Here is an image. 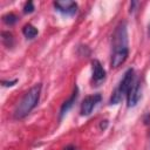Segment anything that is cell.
<instances>
[{
    "label": "cell",
    "mask_w": 150,
    "mask_h": 150,
    "mask_svg": "<svg viewBox=\"0 0 150 150\" xmlns=\"http://www.w3.org/2000/svg\"><path fill=\"white\" fill-rule=\"evenodd\" d=\"M41 88L42 86L40 83L33 86L23 96L22 98L19 101V103L16 104L13 116L15 120H21L25 118L39 103L40 101V95H41Z\"/></svg>",
    "instance_id": "1"
},
{
    "label": "cell",
    "mask_w": 150,
    "mask_h": 150,
    "mask_svg": "<svg viewBox=\"0 0 150 150\" xmlns=\"http://www.w3.org/2000/svg\"><path fill=\"white\" fill-rule=\"evenodd\" d=\"M134 81H135V71H134L132 68H129V69L125 70L123 77L120 81V83L117 84V87L112 91V94L109 98V105L118 104L122 101V98L124 96H127V94H128L129 89L131 88Z\"/></svg>",
    "instance_id": "2"
},
{
    "label": "cell",
    "mask_w": 150,
    "mask_h": 150,
    "mask_svg": "<svg viewBox=\"0 0 150 150\" xmlns=\"http://www.w3.org/2000/svg\"><path fill=\"white\" fill-rule=\"evenodd\" d=\"M120 48H128V32L125 21L121 22L112 35V50Z\"/></svg>",
    "instance_id": "3"
},
{
    "label": "cell",
    "mask_w": 150,
    "mask_h": 150,
    "mask_svg": "<svg viewBox=\"0 0 150 150\" xmlns=\"http://www.w3.org/2000/svg\"><path fill=\"white\" fill-rule=\"evenodd\" d=\"M141 98H142V83L139 80H135L127 94V105L129 108H132L137 105Z\"/></svg>",
    "instance_id": "4"
},
{
    "label": "cell",
    "mask_w": 150,
    "mask_h": 150,
    "mask_svg": "<svg viewBox=\"0 0 150 150\" xmlns=\"http://www.w3.org/2000/svg\"><path fill=\"white\" fill-rule=\"evenodd\" d=\"M102 101L101 94H94V95H88L84 97V100L81 103V115L82 116H88L91 114L94 108Z\"/></svg>",
    "instance_id": "5"
},
{
    "label": "cell",
    "mask_w": 150,
    "mask_h": 150,
    "mask_svg": "<svg viewBox=\"0 0 150 150\" xmlns=\"http://www.w3.org/2000/svg\"><path fill=\"white\" fill-rule=\"evenodd\" d=\"M54 7L55 11L64 14V15H75L77 12V4L75 1H70V0H59V1H54Z\"/></svg>",
    "instance_id": "6"
},
{
    "label": "cell",
    "mask_w": 150,
    "mask_h": 150,
    "mask_svg": "<svg viewBox=\"0 0 150 150\" xmlns=\"http://www.w3.org/2000/svg\"><path fill=\"white\" fill-rule=\"evenodd\" d=\"M129 56V48H120V49H114L111 53V60H110V66L112 68H117L122 66L125 60Z\"/></svg>",
    "instance_id": "7"
},
{
    "label": "cell",
    "mask_w": 150,
    "mask_h": 150,
    "mask_svg": "<svg viewBox=\"0 0 150 150\" xmlns=\"http://www.w3.org/2000/svg\"><path fill=\"white\" fill-rule=\"evenodd\" d=\"M91 69H93V75H91L93 82L96 86H98L100 83H102L105 80V70H104L103 66L101 64V62L96 59L91 61Z\"/></svg>",
    "instance_id": "8"
},
{
    "label": "cell",
    "mask_w": 150,
    "mask_h": 150,
    "mask_svg": "<svg viewBox=\"0 0 150 150\" xmlns=\"http://www.w3.org/2000/svg\"><path fill=\"white\" fill-rule=\"evenodd\" d=\"M77 97H79V88H77V86H75L74 87V90H73V94H71V96L67 100V101H64L63 103H62V105H61V108H60V114H59V116H60V120H62V117L73 108V105L75 104V102H76V100H77Z\"/></svg>",
    "instance_id": "9"
},
{
    "label": "cell",
    "mask_w": 150,
    "mask_h": 150,
    "mask_svg": "<svg viewBox=\"0 0 150 150\" xmlns=\"http://www.w3.org/2000/svg\"><path fill=\"white\" fill-rule=\"evenodd\" d=\"M22 34H23L27 39H34V38L38 35V29H36L33 25L27 23V25H25L23 28H22Z\"/></svg>",
    "instance_id": "10"
},
{
    "label": "cell",
    "mask_w": 150,
    "mask_h": 150,
    "mask_svg": "<svg viewBox=\"0 0 150 150\" xmlns=\"http://www.w3.org/2000/svg\"><path fill=\"white\" fill-rule=\"evenodd\" d=\"M1 40H2V43L8 48L12 47L14 43V38H13V34L11 32H2L1 33Z\"/></svg>",
    "instance_id": "11"
},
{
    "label": "cell",
    "mask_w": 150,
    "mask_h": 150,
    "mask_svg": "<svg viewBox=\"0 0 150 150\" xmlns=\"http://www.w3.org/2000/svg\"><path fill=\"white\" fill-rule=\"evenodd\" d=\"M2 21H4L6 25L12 26V25L16 23V21H18V16H16L14 13H7V14H5V15L2 16Z\"/></svg>",
    "instance_id": "12"
},
{
    "label": "cell",
    "mask_w": 150,
    "mask_h": 150,
    "mask_svg": "<svg viewBox=\"0 0 150 150\" xmlns=\"http://www.w3.org/2000/svg\"><path fill=\"white\" fill-rule=\"evenodd\" d=\"M34 9H35V7H34L33 1H27L23 6V13L25 14H29V13L34 12Z\"/></svg>",
    "instance_id": "13"
},
{
    "label": "cell",
    "mask_w": 150,
    "mask_h": 150,
    "mask_svg": "<svg viewBox=\"0 0 150 150\" xmlns=\"http://www.w3.org/2000/svg\"><path fill=\"white\" fill-rule=\"evenodd\" d=\"M18 82V80H12V81H2V86L4 87H12Z\"/></svg>",
    "instance_id": "14"
},
{
    "label": "cell",
    "mask_w": 150,
    "mask_h": 150,
    "mask_svg": "<svg viewBox=\"0 0 150 150\" xmlns=\"http://www.w3.org/2000/svg\"><path fill=\"white\" fill-rule=\"evenodd\" d=\"M137 5V2L136 1H131V4H130V13H132L134 11H135V6Z\"/></svg>",
    "instance_id": "15"
},
{
    "label": "cell",
    "mask_w": 150,
    "mask_h": 150,
    "mask_svg": "<svg viewBox=\"0 0 150 150\" xmlns=\"http://www.w3.org/2000/svg\"><path fill=\"white\" fill-rule=\"evenodd\" d=\"M107 125H108V121H102V122H101L100 128H101V129H105V128H107Z\"/></svg>",
    "instance_id": "16"
},
{
    "label": "cell",
    "mask_w": 150,
    "mask_h": 150,
    "mask_svg": "<svg viewBox=\"0 0 150 150\" xmlns=\"http://www.w3.org/2000/svg\"><path fill=\"white\" fill-rule=\"evenodd\" d=\"M63 150H76V148H75L74 145H67Z\"/></svg>",
    "instance_id": "17"
},
{
    "label": "cell",
    "mask_w": 150,
    "mask_h": 150,
    "mask_svg": "<svg viewBox=\"0 0 150 150\" xmlns=\"http://www.w3.org/2000/svg\"><path fill=\"white\" fill-rule=\"evenodd\" d=\"M149 36H150V27H149Z\"/></svg>",
    "instance_id": "18"
}]
</instances>
